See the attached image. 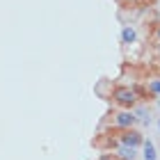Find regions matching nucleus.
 Masks as SVG:
<instances>
[{"instance_id":"nucleus-6","label":"nucleus","mask_w":160,"mask_h":160,"mask_svg":"<svg viewBox=\"0 0 160 160\" xmlns=\"http://www.w3.org/2000/svg\"><path fill=\"white\" fill-rule=\"evenodd\" d=\"M119 156L123 158V160H135V156H137V149H130V147H119Z\"/></svg>"},{"instance_id":"nucleus-7","label":"nucleus","mask_w":160,"mask_h":160,"mask_svg":"<svg viewBox=\"0 0 160 160\" xmlns=\"http://www.w3.org/2000/svg\"><path fill=\"white\" fill-rule=\"evenodd\" d=\"M147 89L153 94V96H160V78H153V80H149L147 82Z\"/></svg>"},{"instance_id":"nucleus-3","label":"nucleus","mask_w":160,"mask_h":160,"mask_svg":"<svg viewBox=\"0 0 160 160\" xmlns=\"http://www.w3.org/2000/svg\"><path fill=\"white\" fill-rule=\"evenodd\" d=\"M112 117H114V126H117L119 130H126V128H133V126H135V123H137V121H140V119H137V117H135V112H133V110H121V112H114V114H112Z\"/></svg>"},{"instance_id":"nucleus-11","label":"nucleus","mask_w":160,"mask_h":160,"mask_svg":"<svg viewBox=\"0 0 160 160\" xmlns=\"http://www.w3.org/2000/svg\"><path fill=\"white\" fill-rule=\"evenodd\" d=\"M158 48H160V43H158Z\"/></svg>"},{"instance_id":"nucleus-8","label":"nucleus","mask_w":160,"mask_h":160,"mask_svg":"<svg viewBox=\"0 0 160 160\" xmlns=\"http://www.w3.org/2000/svg\"><path fill=\"white\" fill-rule=\"evenodd\" d=\"M98 160H119V158H117V156H110V153H105V156H101Z\"/></svg>"},{"instance_id":"nucleus-12","label":"nucleus","mask_w":160,"mask_h":160,"mask_svg":"<svg viewBox=\"0 0 160 160\" xmlns=\"http://www.w3.org/2000/svg\"><path fill=\"white\" fill-rule=\"evenodd\" d=\"M158 62H160V57H158Z\"/></svg>"},{"instance_id":"nucleus-10","label":"nucleus","mask_w":160,"mask_h":160,"mask_svg":"<svg viewBox=\"0 0 160 160\" xmlns=\"http://www.w3.org/2000/svg\"><path fill=\"white\" fill-rule=\"evenodd\" d=\"M158 130H160V119H158Z\"/></svg>"},{"instance_id":"nucleus-4","label":"nucleus","mask_w":160,"mask_h":160,"mask_svg":"<svg viewBox=\"0 0 160 160\" xmlns=\"http://www.w3.org/2000/svg\"><path fill=\"white\" fill-rule=\"evenodd\" d=\"M135 37H137V34H135V28L133 25H123L121 28V43H126V46H128V43L135 41Z\"/></svg>"},{"instance_id":"nucleus-1","label":"nucleus","mask_w":160,"mask_h":160,"mask_svg":"<svg viewBox=\"0 0 160 160\" xmlns=\"http://www.w3.org/2000/svg\"><path fill=\"white\" fill-rule=\"evenodd\" d=\"M110 98H112L117 105L126 108V110H133V108L137 105V101H140V96H137V92H135V87H130V85H117V87L112 89Z\"/></svg>"},{"instance_id":"nucleus-9","label":"nucleus","mask_w":160,"mask_h":160,"mask_svg":"<svg viewBox=\"0 0 160 160\" xmlns=\"http://www.w3.org/2000/svg\"><path fill=\"white\" fill-rule=\"evenodd\" d=\"M156 39H158V43H160V25L156 28Z\"/></svg>"},{"instance_id":"nucleus-5","label":"nucleus","mask_w":160,"mask_h":160,"mask_svg":"<svg viewBox=\"0 0 160 160\" xmlns=\"http://www.w3.org/2000/svg\"><path fill=\"white\" fill-rule=\"evenodd\" d=\"M144 160H158V153H156V147L151 140H144Z\"/></svg>"},{"instance_id":"nucleus-2","label":"nucleus","mask_w":160,"mask_h":160,"mask_svg":"<svg viewBox=\"0 0 160 160\" xmlns=\"http://www.w3.org/2000/svg\"><path fill=\"white\" fill-rule=\"evenodd\" d=\"M119 144H123V147H130V149H137L144 144V137L142 133H137L135 128H126L119 133Z\"/></svg>"}]
</instances>
